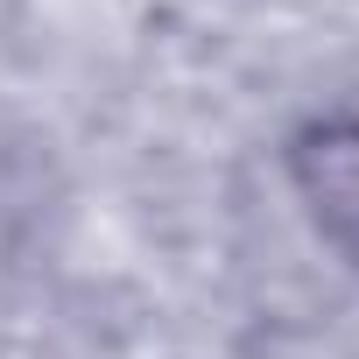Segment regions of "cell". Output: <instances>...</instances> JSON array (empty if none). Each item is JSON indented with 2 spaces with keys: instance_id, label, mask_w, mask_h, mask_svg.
I'll return each instance as SVG.
<instances>
[{
  "instance_id": "1",
  "label": "cell",
  "mask_w": 359,
  "mask_h": 359,
  "mask_svg": "<svg viewBox=\"0 0 359 359\" xmlns=\"http://www.w3.org/2000/svg\"><path fill=\"white\" fill-rule=\"evenodd\" d=\"M296 184L317 226L359 254V120H331L296 148Z\"/></svg>"
}]
</instances>
